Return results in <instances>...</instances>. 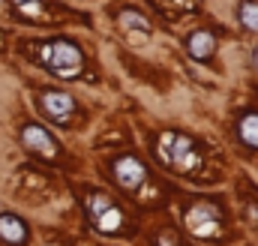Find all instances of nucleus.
Returning a JSON list of instances; mask_svg holds the SVG:
<instances>
[{
  "label": "nucleus",
  "mask_w": 258,
  "mask_h": 246,
  "mask_svg": "<svg viewBox=\"0 0 258 246\" xmlns=\"http://www.w3.org/2000/svg\"><path fill=\"white\" fill-rule=\"evenodd\" d=\"M27 48H30L33 60L42 63L51 75H57V78H63V81L78 78V75H81V69H84V51H81L75 42H69V39L30 42Z\"/></svg>",
  "instance_id": "f257e3e1"
},
{
  "label": "nucleus",
  "mask_w": 258,
  "mask_h": 246,
  "mask_svg": "<svg viewBox=\"0 0 258 246\" xmlns=\"http://www.w3.org/2000/svg\"><path fill=\"white\" fill-rule=\"evenodd\" d=\"M237 135H240V141L243 144H249V147H258V114H246L240 126H237Z\"/></svg>",
  "instance_id": "9b49d317"
},
{
  "label": "nucleus",
  "mask_w": 258,
  "mask_h": 246,
  "mask_svg": "<svg viewBox=\"0 0 258 246\" xmlns=\"http://www.w3.org/2000/svg\"><path fill=\"white\" fill-rule=\"evenodd\" d=\"M249 216L258 222V210H255V207H246V219H249Z\"/></svg>",
  "instance_id": "dca6fc26"
},
{
  "label": "nucleus",
  "mask_w": 258,
  "mask_h": 246,
  "mask_svg": "<svg viewBox=\"0 0 258 246\" xmlns=\"http://www.w3.org/2000/svg\"><path fill=\"white\" fill-rule=\"evenodd\" d=\"M165 12H171V9H183V12H195L198 6H201V0H156Z\"/></svg>",
  "instance_id": "4468645a"
},
{
  "label": "nucleus",
  "mask_w": 258,
  "mask_h": 246,
  "mask_svg": "<svg viewBox=\"0 0 258 246\" xmlns=\"http://www.w3.org/2000/svg\"><path fill=\"white\" fill-rule=\"evenodd\" d=\"M0 237H3L6 243H12V246H21L24 240H27V225H24L18 216L3 213V216H0Z\"/></svg>",
  "instance_id": "9d476101"
},
{
  "label": "nucleus",
  "mask_w": 258,
  "mask_h": 246,
  "mask_svg": "<svg viewBox=\"0 0 258 246\" xmlns=\"http://www.w3.org/2000/svg\"><path fill=\"white\" fill-rule=\"evenodd\" d=\"M21 141H24V147H30L36 156H42V159H54L57 153H60V147H57V141L51 138V132L48 129H42L39 123H27L24 129H21Z\"/></svg>",
  "instance_id": "423d86ee"
},
{
  "label": "nucleus",
  "mask_w": 258,
  "mask_h": 246,
  "mask_svg": "<svg viewBox=\"0 0 258 246\" xmlns=\"http://www.w3.org/2000/svg\"><path fill=\"white\" fill-rule=\"evenodd\" d=\"M87 213H90V219L96 222V228H102V231H120V225H123V213H120V207L108 198V195H90V201H87Z\"/></svg>",
  "instance_id": "7ed1b4c3"
},
{
  "label": "nucleus",
  "mask_w": 258,
  "mask_h": 246,
  "mask_svg": "<svg viewBox=\"0 0 258 246\" xmlns=\"http://www.w3.org/2000/svg\"><path fill=\"white\" fill-rule=\"evenodd\" d=\"M117 21H120V27H126V30H138V33H147V30H150V21H147L141 12H135V9H123V12L117 15Z\"/></svg>",
  "instance_id": "f8f14e48"
},
{
  "label": "nucleus",
  "mask_w": 258,
  "mask_h": 246,
  "mask_svg": "<svg viewBox=\"0 0 258 246\" xmlns=\"http://www.w3.org/2000/svg\"><path fill=\"white\" fill-rule=\"evenodd\" d=\"M186 48H189V54L195 60H210L213 51H216V36L210 30H195L189 36V42H186Z\"/></svg>",
  "instance_id": "1a4fd4ad"
},
{
  "label": "nucleus",
  "mask_w": 258,
  "mask_h": 246,
  "mask_svg": "<svg viewBox=\"0 0 258 246\" xmlns=\"http://www.w3.org/2000/svg\"><path fill=\"white\" fill-rule=\"evenodd\" d=\"M156 153H159V159H162L168 168H174V171H180V174H192L195 168L201 165V159H204V156L198 153V147H195L192 138L183 135V132H174V129H168V132L159 135Z\"/></svg>",
  "instance_id": "f03ea898"
},
{
  "label": "nucleus",
  "mask_w": 258,
  "mask_h": 246,
  "mask_svg": "<svg viewBox=\"0 0 258 246\" xmlns=\"http://www.w3.org/2000/svg\"><path fill=\"white\" fill-rule=\"evenodd\" d=\"M9 3L18 12V18H24V21H33V24L54 21V12H51V3L48 0H9Z\"/></svg>",
  "instance_id": "6e6552de"
},
{
  "label": "nucleus",
  "mask_w": 258,
  "mask_h": 246,
  "mask_svg": "<svg viewBox=\"0 0 258 246\" xmlns=\"http://www.w3.org/2000/svg\"><path fill=\"white\" fill-rule=\"evenodd\" d=\"M3 48H6V36L0 33V51H3Z\"/></svg>",
  "instance_id": "f3484780"
},
{
  "label": "nucleus",
  "mask_w": 258,
  "mask_h": 246,
  "mask_svg": "<svg viewBox=\"0 0 258 246\" xmlns=\"http://www.w3.org/2000/svg\"><path fill=\"white\" fill-rule=\"evenodd\" d=\"M153 243H156V246H183L180 240H177V234H174V231H168V228H165V231H159Z\"/></svg>",
  "instance_id": "2eb2a0df"
},
{
  "label": "nucleus",
  "mask_w": 258,
  "mask_h": 246,
  "mask_svg": "<svg viewBox=\"0 0 258 246\" xmlns=\"http://www.w3.org/2000/svg\"><path fill=\"white\" fill-rule=\"evenodd\" d=\"M186 225H189L192 234H201V237H207V240H213V237L222 234L219 213H216L213 207H207V204H198V207H189V210H186Z\"/></svg>",
  "instance_id": "20e7f679"
},
{
  "label": "nucleus",
  "mask_w": 258,
  "mask_h": 246,
  "mask_svg": "<svg viewBox=\"0 0 258 246\" xmlns=\"http://www.w3.org/2000/svg\"><path fill=\"white\" fill-rule=\"evenodd\" d=\"M240 24H243L249 33L258 30V3L255 0H243V3H240Z\"/></svg>",
  "instance_id": "ddd939ff"
},
{
  "label": "nucleus",
  "mask_w": 258,
  "mask_h": 246,
  "mask_svg": "<svg viewBox=\"0 0 258 246\" xmlns=\"http://www.w3.org/2000/svg\"><path fill=\"white\" fill-rule=\"evenodd\" d=\"M252 57H255V66H258V45H255V51H252Z\"/></svg>",
  "instance_id": "a211bd4d"
},
{
  "label": "nucleus",
  "mask_w": 258,
  "mask_h": 246,
  "mask_svg": "<svg viewBox=\"0 0 258 246\" xmlns=\"http://www.w3.org/2000/svg\"><path fill=\"white\" fill-rule=\"evenodd\" d=\"M111 171H114V180L129 189V192H135V189H141L144 180H147V171H144V165L135 159V156H120V159H114L111 162Z\"/></svg>",
  "instance_id": "0eeeda50"
},
{
  "label": "nucleus",
  "mask_w": 258,
  "mask_h": 246,
  "mask_svg": "<svg viewBox=\"0 0 258 246\" xmlns=\"http://www.w3.org/2000/svg\"><path fill=\"white\" fill-rule=\"evenodd\" d=\"M39 108L54 123L66 126L72 120V114H75V99L69 93H63V90H42L39 93Z\"/></svg>",
  "instance_id": "39448f33"
}]
</instances>
